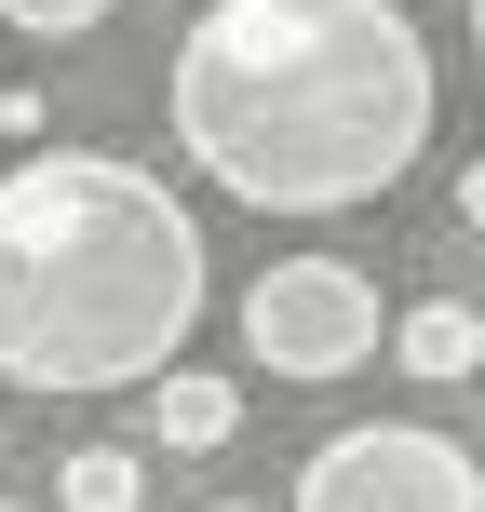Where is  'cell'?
I'll return each mask as SVG.
<instances>
[{
    "instance_id": "cell-8",
    "label": "cell",
    "mask_w": 485,
    "mask_h": 512,
    "mask_svg": "<svg viewBox=\"0 0 485 512\" xmlns=\"http://www.w3.org/2000/svg\"><path fill=\"white\" fill-rule=\"evenodd\" d=\"M122 0H0V27L14 41H81V27H108Z\"/></svg>"
},
{
    "instance_id": "cell-7",
    "label": "cell",
    "mask_w": 485,
    "mask_h": 512,
    "mask_svg": "<svg viewBox=\"0 0 485 512\" xmlns=\"http://www.w3.org/2000/svg\"><path fill=\"white\" fill-rule=\"evenodd\" d=\"M54 512H149V459L135 445H68L54 459Z\"/></svg>"
},
{
    "instance_id": "cell-11",
    "label": "cell",
    "mask_w": 485,
    "mask_h": 512,
    "mask_svg": "<svg viewBox=\"0 0 485 512\" xmlns=\"http://www.w3.org/2000/svg\"><path fill=\"white\" fill-rule=\"evenodd\" d=\"M216 512H256V499H216Z\"/></svg>"
},
{
    "instance_id": "cell-3",
    "label": "cell",
    "mask_w": 485,
    "mask_h": 512,
    "mask_svg": "<svg viewBox=\"0 0 485 512\" xmlns=\"http://www.w3.org/2000/svg\"><path fill=\"white\" fill-rule=\"evenodd\" d=\"M378 337H391V310H378V283H364L351 256H270V270L243 283V364L283 378V391L378 364Z\"/></svg>"
},
{
    "instance_id": "cell-6",
    "label": "cell",
    "mask_w": 485,
    "mask_h": 512,
    "mask_svg": "<svg viewBox=\"0 0 485 512\" xmlns=\"http://www.w3.org/2000/svg\"><path fill=\"white\" fill-rule=\"evenodd\" d=\"M149 432L176 445V459H216V445L243 432V378H203V364H176V378L149 391Z\"/></svg>"
},
{
    "instance_id": "cell-1",
    "label": "cell",
    "mask_w": 485,
    "mask_h": 512,
    "mask_svg": "<svg viewBox=\"0 0 485 512\" xmlns=\"http://www.w3.org/2000/svg\"><path fill=\"white\" fill-rule=\"evenodd\" d=\"M162 122L256 216H351L405 189L445 81L405 0H203L162 54Z\"/></svg>"
},
{
    "instance_id": "cell-9",
    "label": "cell",
    "mask_w": 485,
    "mask_h": 512,
    "mask_svg": "<svg viewBox=\"0 0 485 512\" xmlns=\"http://www.w3.org/2000/svg\"><path fill=\"white\" fill-rule=\"evenodd\" d=\"M459 230L485 243V162H459Z\"/></svg>"
},
{
    "instance_id": "cell-10",
    "label": "cell",
    "mask_w": 485,
    "mask_h": 512,
    "mask_svg": "<svg viewBox=\"0 0 485 512\" xmlns=\"http://www.w3.org/2000/svg\"><path fill=\"white\" fill-rule=\"evenodd\" d=\"M472 54H485V0H472Z\"/></svg>"
},
{
    "instance_id": "cell-12",
    "label": "cell",
    "mask_w": 485,
    "mask_h": 512,
    "mask_svg": "<svg viewBox=\"0 0 485 512\" xmlns=\"http://www.w3.org/2000/svg\"><path fill=\"white\" fill-rule=\"evenodd\" d=\"M0 445H14V418H0Z\"/></svg>"
},
{
    "instance_id": "cell-4",
    "label": "cell",
    "mask_w": 485,
    "mask_h": 512,
    "mask_svg": "<svg viewBox=\"0 0 485 512\" xmlns=\"http://www.w3.org/2000/svg\"><path fill=\"white\" fill-rule=\"evenodd\" d=\"M297 512H485V459L445 418H351L297 459Z\"/></svg>"
},
{
    "instance_id": "cell-2",
    "label": "cell",
    "mask_w": 485,
    "mask_h": 512,
    "mask_svg": "<svg viewBox=\"0 0 485 512\" xmlns=\"http://www.w3.org/2000/svg\"><path fill=\"white\" fill-rule=\"evenodd\" d=\"M203 270V216L149 162H0V378L14 391H162L203 337Z\"/></svg>"
},
{
    "instance_id": "cell-5",
    "label": "cell",
    "mask_w": 485,
    "mask_h": 512,
    "mask_svg": "<svg viewBox=\"0 0 485 512\" xmlns=\"http://www.w3.org/2000/svg\"><path fill=\"white\" fill-rule=\"evenodd\" d=\"M391 364L432 378V391H459L472 364H485V310H472V297H418L405 324H391Z\"/></svg>"
},
{
    "instance_id": "cell-13",
    "label": "cell",
    "mask_w": 485,
    "mask_h": 512,
    "mask_svg": "<svg viewBox=\"0 0 485 512\" xmlns=\"http://www.w3.org/2000/svg\"><path fill=\"white\" fill-rule=\"evenodd\" d=\"M0 512H27V499H0Z\"/></svg>"
}]
</instances>
